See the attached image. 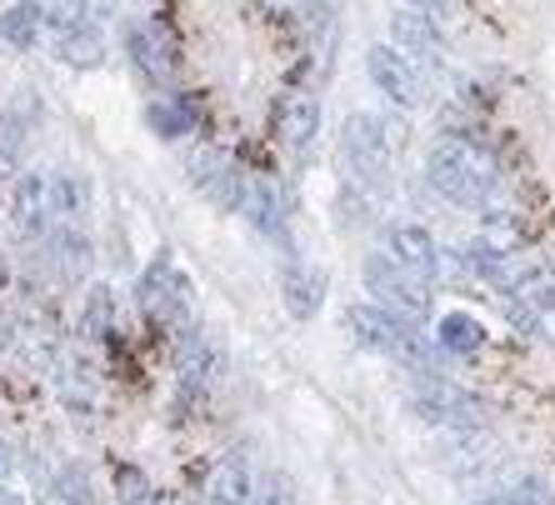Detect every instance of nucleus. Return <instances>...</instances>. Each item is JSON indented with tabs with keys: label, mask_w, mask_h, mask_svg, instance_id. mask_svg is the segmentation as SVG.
Returning a JSON list of instances; mask_svg holds the SVG:
<instances>
[{
	"label": "nucleus",
	"mask_w": 555,
	"mask_h": 505,
	"mask_svg": "<svg viewBox=\"0 0 555 505\" xmlns=\"http://www.w3.org/2000/svg\"><path fill=\"white\" fill-rule=\"evenodd\" d=\"M0 275H5V260H0Z\"/></svg>",
	"instance_id": "36"
},
{
	"label": "nucleus",
	"mask_w": 555,
	"mask_h": 505,
	"mask_svg": "<svg viewBox=\"0 0 555 505\" xmlns=\"http://www.w3.org/2000/svg\"><path fill=\"white\" fill-rule=\"evenodd\" d=\"M0 505H26V501H21V495H15L11 485H0Z\"/></svg>",
	"instance_id": "34"
},
{
	"label": "nucleus",
	"mask_w": 555,
	"mask_h": 505,
	"mask_svg": "<svg viewBox=\"0 0 555 505\" xmlns=\"http://www.w3.org/2000/svg\"><path fill=\"white\" fill-rule=\"evenodd\" d=\"M116 321H120V311H116V290L105 281H95L86 296H80V336L86 340H111L116 336Z\"/></svg>",
	"instance_id": "20"
},
{
	"label": "nucleus",
	"mask_w": 555,
	"mask_h": 505,
	"mask_svg": "<svg viewBox=\"0 0 555 505\" xmlns=\"http://www.w3.org/2000/svg\"><path fill=\"white\" fill-rule=\"evenodd\" d=\"M315 135H321V101L310 91L281 95V105H275V141L300 156V151L315 145Z\"/></svg>",
	"instance_id": "14"
},
{
	"label": "nucleus",
	"mask_w": 555,
	"mask_h": 505,
	"mask_svg": "<svg viewBox=\"0 0 555 505\" xmlns=\"http://www.w3.org/2000/svg\"><path fill=\"white\" fill-rule=\"evenodd\" d=\"M55 55L65 65H76V70H101L111 51H105V40L95 26H76V30H65V36H55Z\"/></svg>",
	"instance_id": "22"
},
{
	"label": "nucleus",
	"mask_w": 555,
	"mask_h": 505,
	"mask_svg": "<svg viewBox=\"0 0 555 505\" xmlns=\"http://www.w3.org/2000/svg\"><path fill=\"white\" fill-rule=\"evenodd\" d=\"M390 40H396V51L401 55H421V61H430V65L446 61V36H440V26L426 11H396L390 15Z\"/></svg>",
	"instance_id": "15"
},
{
	"label": "nucleus",
	"mask_w": 555,
	"mask_h": 505,
	"mask_svg": "<svg viewBox=\"0 0 555 505\" xmlns=\"http://www.w3.org/2000/svg\"><path fill=\"white\" fill-rule=\"evenodd\" d=\"M386 250L401 271H411V275H421V281H436L440 275V246H436V235L426 231V225H415V221H396V225H386Z\"/></svg>",
	"instance_id": "10"
},
{
	"label": "nucleus",
	"mask_w": 555,
	"mask_h": 505,
	"mask_svg": "<svg viewBox=\"0 0 555 505\" xmlns=\"http://www.w3.org/2000/svg\"><path fill=\"white\" fill-rule=\"evenodd\" d=\"M250 491H256L250 461L241 451H225L210 461L206 480H201V505H250Z\"/></svg>",
	"instance_id": "13"
},
{
	"label": "nucleus",
	"mask_w": 555,
	"mask_h": 505,
	"mask_svg": "<svg viewBox=\"0 0 555 505\" xmlns=\"http://www.w3.org/2000/svg\"><path fill=\"white\" fill-rule=\"evenodd\" d=\"M11 470H15V451L5 441H0V485H5V480H11Z\"/></svg>",
	"instance_id": "32"
},
{
	"label": "nucleus",
	"mask_w": 555,
	"mask_h": 505,
	"mask_svg": "<svg viewBox=\"0 0 555 505\" xmlns=\"http://www.w3.org/2000/svg\"><path fill=\"white\" fill-rule=\"evenodd\" d=\"M346 331L350 340L361 350H371V355H386V361H401L405 371H436V340H426L421 331H415L411 321H401V315H390L386 306H375V300H356V306H346Z\"/></svg>",
	"instance_id": "2"
},
{
	"label": "nucleus",
	"mask_w": 555,
	"mask_h": 505,
	"mask_svg": "<svg viewBox=\"0 0 555 505\" xmlns=\"http://www.w3.org/2000/svg\"><path fill=\"white\" fill-rule=\"evenodd\" d=\"M405 5H411V11H446L451 0H405Z\"/></svg>",
	"instance_id": "33"
},
{
	"label": "nucleus",
	"mask_w": 555,
	"mask_h": 505,
	"mask_svg": "<svg viewBox=\"0 0 555 505\" xmlns=\"http://www.w3.org/2000/svg\"><path fill=\"white\" fill-rule=\"evenodd\" d=\"M250 505H300V495H296V485H291V476L266 470V476L256 480V491H250Z\"/></svg>",
	"instance_id": "28"
},
{
	"label": "nucleus",
	"mask_w": 555,
	"mask_h": 505,
	"mask_svg": "<svg viewBox=\"0 0 555 505\" xmlns=\"http://www.w3.org/2000/svg\"><path fill=\"white\" fill-rule=\"evenodd\" d=\"M545 271H551V275H555V256H551V266H545Z\"/></svg>",
	"instance_id": "35"
},
{
	"label": "nucleus",
	"mask_w": 555,
	"mask_h": 505,
	"mask_svg": "<svg viewBox=\"0 0 555 505\" xmlns=\"http://www.w3.org/2000/svg\"><path fill=\"white\" fill-rule=\"evenodd\" d=\"M426 181L451 206L486 210L495 200V191H501V166H495L486 145L465 141V135H440L426 151Z\"/></svg>",
	"instance_id": "1"
},
{
	"label": "nucleus",
	"mask_w": 555,
	"mask_h": 505,
	"mask_svg": "<svg viewBox=\"0 0 555 505\" xmlns=\"http://www.w3.org/2000/svg\"><path fill=\"white\" fill-rule=\"evenodd\" d=\"M0 40L15 46V51H30L40 40V21L30 15V5H11V11L0 15Z\"/></svg>",
	"instance_id": "27"
},
{
	"label": "nucleus",
	"mask_w": 555,
	"mask_h": 505,
	"mask_svg": "<svg viewBox=\"0 0 555 505\" xmlns=\"http://www.w3.org/2000/svg\"><path fill=\"white\" fill-rule=\"evenodd\" d=\"M185 170H191V181L216 200V206H235L241 200V176L246 170H235V160L220 151V145H195L191 156H185Z\"/></svg>",
	"instance_id": "12"
},
{
	"label": "nucleus",
	"mask_w": 555,
	"mask_h": 505,
	"mask_svg": "<svg viewBox=\"0 0 555 505\" xmlns=\"http://www.w3.org/2000/svg\"><path fill=\"white\" fill-rule=\"evenodd\" d=\"M411 411L426 426H446V430H486L491 426V405L480 401L476 390L455 386L440 371H411V390H405Z\"/></svg>",
	"instance_id": "4"
},
{
	"label": "nucleus",
	"mask_w": 555,
	"mask_h": 505,
	"mask_svg": "<svg viewBox=\"0 0 555 505\" xmlns=\"http://www.w3.org/2000/svg\"><path fill=\"white\" fill-rule=\"evenodd\" d=\"M430 340H436L440 355H476V350L486 346V325L470 311H446L436 321V336Z\"/></svg>",
	"instance_id": "19"
},
{
	"label": "nucleus",
	"mask_w": 555,
	"mask_h": 505,
	"mask_svg": "<svg viewBox=\"0 0 555 505\" xmlns=\"http://www.w3.org/2000/svg\"><path fill=\"white\" fill-rule=\"evenodd\" d=\"M11 216L26 235H51L61 225V200H55V170H21L11 181Z\"/></svg>",
	"instance_id": "9"
},
{
	"label": "nucleus",
	"mask_w": 555,
	"mask_h": 505,
	"mask_svg": "<svg viewBox=\"0 0 555 505\" xmlns=\"http://www.w3.org/2000/svg\"><path fill=\"white\" fill-rule=\"evenodd\" d=\"M365 76L390 105H401V111H421L426 105V80L415 70L411 55H401L396 46H371L365 51Z\"/></svg>",
	"instance_id": "8"
},
{
	"label": "nucleus",
	"mask_w": 555,
	"mask_h": 505,
	"mask_svg": "<svg viewBox=\"0 0 555 505\" xmlns=\"http://www.w3.org/2000/svg\"><path fill=\"white\" fill-rule=\"evenodd\" d=\"M51 491H55V501H61V505H101L91 470L80 466V461H65V466L55 470V476H51Z\"/></svg>",
	"instance_id": "24"
},
{
	"label": "nucleus",
	"mask_w": 555,
	"mask_h": 505,
	"mask_svg": "<svg viewBox=\"0 0 555 505\" xmlns=\"http://www.w3.org/2000/svg\"><path fill=\"white\" fill-rule=\"evenodd\" d=\"M220 365H225V355H220V340L210 336V331H201V325H185V331H176V380H181V401H201L210 386H216Z\"/></svg>",
	"instance_id": "7"
},
{
	"label": "nucleus",
	"mask_w": 555,
	"mask_h": 505,
	"mask_svg": "<svg viewBox=\"0 0 555 505\" xmlns=\"http://www.w3.org/2000/svg\"><path fill=\"white\" fill-rule=\"evenodd\" d=\"M535 336H545V340H555V306H545V311H535V325H530Z\"/></svg>",
	"instance_id": "30"
},
{
	"label": "nucleus",
	"mask_w": 555,
	"mask_h": 505,
	"mask_svg": "<svg viewBox=\"0 0 555 505\" xmlns=\"http://www.w3.org/2000/svg\"><path fill=\"white\" fill-rule=\"evenodd\" d=\"M126 51L130 61L141 65L145 80H170L176 76V55H170V46L160 40V26H141V21H126Z\"/></svg>",
	"instance_id": "17"
},
{
	"label": "nucleus",
	"mask_w": 555,
	"mask_h": 505,
	"mask_svg": "<svg viewBox=\"0 0 555 505\" xmlns=\"http://www.w3.org/2000/svg\"><path fill=\"white\" fill-rule=\"evenodd\" d=\"M340 170L346 181L365 195H380L390 191V170H396V156H390V135H386V120L380 116H346L340 126Z\"/></svg>",
	"instance_id": "3"
},
{
	"label": "nucleus",
	"mask_w": 555,
	"mask_h": 505,
	"mask_svg": "<svg viewBox=\"0 0 555 505\" xmlns=\"http://www.w3.org/2000/svg\"><path fill=\"white\" fill-rule=\"evenodd\" d=\"M361 281H365V290H371L375 306H386L390 315H401V321H411V325H421L430 315V285L421 281V275L401 271L386 250L365 256Z\"/></svg>",
	"instance_id": "6"
},
{
	"label": "nucleus",
	"mask_w": 555,
	"mask_h": 505,
	"mask_svg": "<svg viewBox=\"0 0 555 505\" xmlns=\"http://www.w3.org/2000/svg\"><path fill=\"white\" fill-rule=\"evenodd\" d=\"M166 505H181V501H166Z\"/></svg>",
	"instance_id": "37"
},
{
	"label": "nucleus",
	"mask_w": 555,
	"mask_h": 505,
	"mask_svg": "<svg viewBox=\"0 0 555 505\" xmlns=\"http://www.w3.org/2000/svg\"><path fill=\"white\" fill-rule=\"evenodd\" d=\"M76 5L86 26H101V21H116L120 15V0H76Z\"/></svg>",
	"instance_id": "29"
},
{
	"label": "nucleus",
	"mask_w": 555,
	"mask_h": 505,
	"mask_svg": "<svg viewBox=\"0 0 555 505\" xmlns=\"http://www.w3.org/2000/svg\"><path fill=\"white\" fill-rule=\"evenodd\" d=\"M321 300H325V271H315L306 260H291L281 271V306L296 321H310V315L321 311Z\"/></svg>",
	"instance_id": "16"
},
{
	"label": "nucleus",
	"mask_w": 555,
	"mask_h": 505,
	"mask_svg": "<svg viewBox=\"0 0 555 505\" xmlns=\"http://www.w3.org/2000/svg\"><path fill=\"white\" fill-rule=\"evenodd\" d=\"M46 246L55 250L65 281H80V275L91 271V235L80 231V225H55V231L46 235Z\"/></svg>",
	"instance_id": "21"
},
{
	"label": "nucleus",
	"mask_w": 555,
	"mask_h": 505,
	"mask_svg": "<svg viewBox=\"0 0 555 505\" xmlns=\"http://www.w3.org/2000/svg\"><path fill=\"white\" fill-rule=\"evenodd\" d=\"M235 210L246 216L250 231L271 235V241H285V195L271 176L246 170V176H241V200H235Z\"/></svg>",
	"instance_id": "11"
},
{
	"label": "nucleus",
	"mask_w": 555,
	"mask_h": 505,
	"mask_svg": "<svg viewBox=\"0 0 555 505\" xmlns=\"http://www.w3.org/2000/svg\"><path fill=\"white\" fill-rule=\"evenodd\" d=\"M266 5H271V11H285V15H300V11H310L315 0H266Z\"/></svg>",
	"instance_id": "31"
},
{
	"label": "nucleus",
	"mask_w": 555,
	"mask_h": 505,
	"mask_svg": "<svg viewBox=\"0 0 555 505\" xmlns=\"http://www.w3.org/2000/svg\"><path fill=\"white\" fill-rule=\"evenodd\" d=\"M21 156H26V126L11 111H0V181L21 176Z\"/></svg>",
	"instance_id": "25"
},
{
	"label": "nucleus",
	"mask_w": 555,
	"mask_h": 505,
	"mask_svg": "<svg viewBox=\"0 0 555 505\" xmlns=\"http://www.w3.org/2000/svg\"><path fill=\"white\" fill-rule=\"evenodd\" d=\"M191 296H195V285H191V275L176 266V256L170 250H155V260L145 266V275H141V306H145V315H151L160 331H185L191 325Z\"/></svg>",
	"instance_id": "5"
},
{
	"label": "nucleus",
	"mask_w": 555,
	"mask_h": 505,
	"mask_svg": "<svg viewBox=\"0 0 555 505\" xmlns=\"http://www.w3.org/2000/svg\"><path fill=\"white\" fill-rule=\"evenodd\" d=\"M470 505H555V501L545 476H516V480H501V485H486Z\"/></svg>",
	"instance_id": "23"
},
{
	"label": "nucleus",
	"mask_w": 555,
	"mask_h": 505,
	"mask_svg": "<svg viewBox=\"0 0 555 505\" xmlns=\"http://www.w3.org/2000/svg\"><path fill=\"white\" fill-rule=\"evenodd\" d=\"M116 501L120 505H166L141 466H116Z\"/></svg>",
	"instance_id": "26"
},
{
	"label": "nucleus",
	"mask_w": 555,
	"mask_h": 505,
	"mask_svg": "<svg viewBox=\"0 0 555 505\" xmlns=\"http://www.w3.org/2000/svg\"><path fill=\"white\" fill-rule=\"evenodd\" d=\"M195 120H201V111H195V101H185V95H155V101L145 105V126H151L160 141L191 135Z\"/></svg>",
	"instance_id": "18"
}]
</instances>
